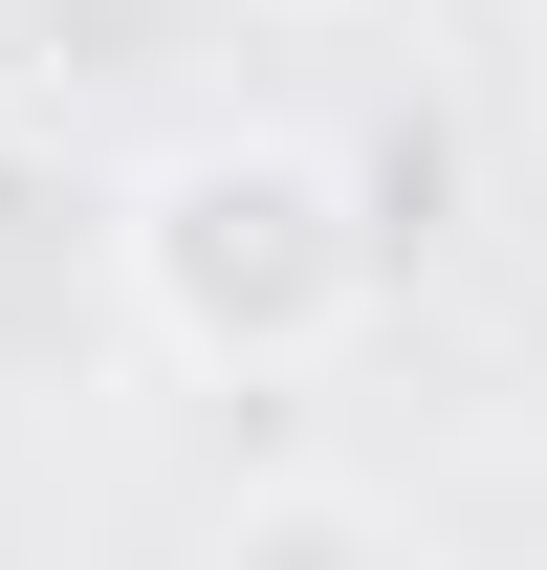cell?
I'll return each instance as SVG.
<instances>
[{"mask_svg": "<svg viewBox=\"0 0 547 570\" xmlns=\"http://www.w3.org/2000/svg\"><path fill=\"white\" fill-rule=\"evenodd\" d=\"M132 307L219 373H307L372 307V219H350V176L307 132H198L132 176Z\"/></svg>", "mask_w": 547, "mask_h": 570, "instance_id": "cell-1", "label": "cell"}, {"mask_svg": "<svg viewBox=\"0 0 547 570\" xmlns=\"http://www.w3.org/2000/svg\"><path fill=\"white\" fill-rule=\"evenodd\" d=\"M219 570H395V527H372L350 483H263L241 527H219Z\"/></svg>", "mask_w": 547, "mask_h": 570, "instance_id": "cell-2", "label": "cell"}]
</instances>
